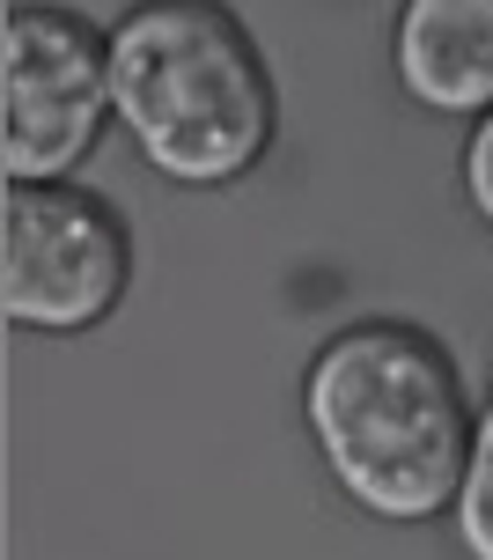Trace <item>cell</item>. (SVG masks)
I'll return each instance as SVG.
<instances>
[{
    "label": "cell",
    "instance_id": "cell-1",
    "mask_svg": "<svg viewBox=\"0 0 493 560\" xmlns=\"http://www.w3.org/2000/svg\"><path fill=\"white\" fill-rule=\"evenodd\" d=\"M302 428L331 487L376 524L457 516L479 450L465 369L412 317H361L302 369Z\"/></svg>",
    "mask_w": 493,
    "mask_h": 560
},
{
    "label": "cell",
    "instance_id": "cell-2",
    "mask_svg": "<svg viewBox=\"0 0 493 560\" xmlns=\"http://www.w3.org/2000/svg\"><path fill=\"white\" fill-rule=\"evenodd\" d=\"M110 118L185 192L244 185L280 140V89L228 0H133L110 23Z\"/></svg>",
    "mask_w": 493,
    "mask_h": 560
},
{
    "label": "cell",
    "instance_id": "cell-3",
    "mask_svg": "<svg viewBox=\"0 0 493 560\" xmlns=\"http://www.w3.org/2000/svg\"><path fill=\"white\" fill-rule=\"evenodd\" d=\"M110 126V30L82 8L23 0L0 37V163L8 185H67Z\"/></svg>",
    "mask_w": 493,
    "mask_h": 560
},
{
    "label": "cell",
    "instance_id": "cell-4",
    "mask_svg": "<svg viewBox=\"0 0 493 560\" xmlns=\"http://www.w3.org/2000/svg\"><path fill=\"white\" fill-rule=\"evenodd\" d=\"M133 288V229L104 192L8 185L0 207V310L23 332H96Z\"/></svg>",
    "mask_w": 493,
    "mask_h": 560
},
{
    "label": "cell",
    "instance_id": "cell-5",
    "mask_svg": "<svg viewBox=\"0 0 493 560\" xmlns=\"http://www.w3.org/2000/svg\"><path fill=\"white\" fill-rule=\"evenodd\" d=\"M390 74L435 118H493V0H398Z\"/></svg>",
    "mask_w": 493,
    "mask_h": 560
},
{
    "label": "cell",
    "instance_id": "cell-6",
    "mask_svg": "<svg viewBox=\"0 0 493 560\" xmlns=\"http://www.w3.org/2000/svg\"><path fill=\"white\" fill-rule=\"evenodd\" d=\"M457 538H465L471 560H493V392H486V413H479V450H471L465 502H457Z\"/></svg>",
    "mask_w": 493,
    "mask_h": 560
},
{
    "label": "cell",
    "instance_id": "cell-7",
    "mask_svg": "<svg viewBox=\"0 0 493 560\" xmlns=\"http://www.w3.org/2000/svg\"><path fill=\"white\" fill-rule=\"evenodd\" d=\"M457 185H465L471 214H479V222L493 229V118H479V126H471L465 163H457Z\"/></svg>",
    "mask_w": 493,
    "mask_h": 560
}]
</instances>
